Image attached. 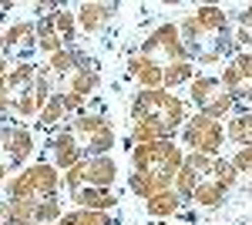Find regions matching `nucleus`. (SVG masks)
<instances>
[{"mask_svg":"<svg viewBox=\"0 0 252 225\" xmlns=\"http://www.w3.org/2000/svg\"><path fill=\"white\" fill-rule=\"evenodd\" d=\"M178 34H182V44H185V51L195 64H219V61H229L235 54L229 14L215 3L195 7L178 24Z\"/></svg>","mask_w":252,"mask_h":225,"instance_id":"f257e3e1","label":"nucleus"},{"mask_svg":"<svg viewBox=\"0 0 252 225\" xmlns=\"http://www.w3.org/2000/svg\"><path fill=\"white\" fill-rule=\"evenodd\" d=\"M185 161V148L175 141H148V145H131V171L148 175L161 192L175 188V175Z\"/></svg>","mask_w":252,"mask_h":225,"instance_id":"f03ea898","label":"nucleus"},{"mask_svg":"<svg viewBox=\"0 0 252 225\" xmlns=\"http://www.w3.org/2000/svg\"><path fill=\"white\" fill-rule=\"evenodd\" d=\"M131 121H155L168 131H182V125L189 121V104L178 97V94L165 91H138L131 97Z\"/></svg>","mask_w":252,"mask_h":225,"instance_id":"7ed1b4c3","label":"nucleus"},{"mask_svg":"<svg viewBox=\"0 0 252 225\" xmlns=\"http://www.w3.org/2000/svg\"><path fill=\"white\" fill-rule=\"evenodd\" d=\"M64 178L51 161H34L27 168H20L17 175L7 178V198H24V202H40V198H54Z\"/></svg>","mask_w":252,"mask_h":225,"instance_id":"20e7f679","label":"nucleus"},{"mask_svg":"<svg viewBox=\"0 0 252 225\" xmlns=\"http://www.w3.org/2000/svg\"><path fill=\"white\" fill-rule=\"evenodd\" d=\"M67 128L78 134L81 148L88 158H101V155H111V148L118 145V134H115V125L104 118V114H74L71 121H67Z\"/></svg>","mask_w":252,"mask_h":225,"instance_id":"39448f33","label":"nucleus"},{"mask_svg":"<svg viewBox=\"0 0 252 225\" xmlns=\"http://www.w3.org/2000/svg\"><path fill=\"white\" fill-rule=\"evenodd\" d=\"M189 97H192L195 111L209 114L212 121H222L225 114H232L235 101L229 97V91L222 88L219 74H195V81L189 84Z\"/></svg>","mask_w":252,"mask_h":225,"instance_id":"423d86ee","label":"nucleus"},{"mask_svg":"<svg viewBox=\"0 0 252 225\" xmlns=\"http://www.w3.org/2000/svg\"><path fill=\"white\" fill-rule=\"evenodd\" d=\"M141 54L152 57L155 64L168 67V64H178V61H192L185 44H182V34H178V24H158L148 37L141 40Z\"/></svg>","mask_w":252,"mask_h":225,"instance_id":"0eeeda50","label":"nucleus"},{"mask_svg":"<svg viewBox=\"0 0 252 225\" xmlns=\"http://www.w3.org/2000/svg\"><path fill=\"white\" fill-rule=\"evenodd\" d=\"M34 155V134L24 125H3L0 128V161L10 171L27 168V158Z\"/></svg>","mask_w":252,"mask_h":225,"instance_id":"6e6552de","label":"nucleus"},{"mask_svg":"<svg viewBox=\"0 0 252 225\" xmlns=\"http://www.w3.org/2000/svg\"><path fill=\"white\" fill-rule=\"evenodd\" d=\"M219 81H222V88L229 91L232 101H249L252 97V51H235L225 61Z\"/></svg>","mask_w":252,"mask_h":225,"instance_id":"1a4fd4ad","label":"nucleus"},{"mask_svg":"<svg viewBox=\"0 0 252 225\" xmlns=\"http://www.w3.org/2000/svg\"><path fill=\"white\" fill-rule=\"evenodd\" d=\"M47 155H51V165L64 175L67 168H74V165H81L88 155H84V148H81L78 134L71 131L67 125L61 128V131L51 134V141H47Z\"/></svg>","mask_w":252,"mask_h":225,"instance_id":"9d476101","label":"nucleus"},{"mask_svg":"<svg viewBox=\"0 0 252 225\" xmlns=\"http://www.w3.org/2000/svg\"><path fill=\"white\" fill-rule=\"evenodd\" d=\"M128 74L138 81V91H158V88H165V67L155 64L152 57H145L141 51L128 57Z\"/></svg>","mask_w":252,"mask_h":225,"instance_id":"9b49d317","label":"nucleus"},{"mask_svg":"<svg viewBox=\"0 0 252 225\" xmlns=\"http://www.w3.org/2000/svg\"><path fill=\"white\" fill-rule=\"evenodd\" d=\"M74 17H78V27L84 34H97L108 20L118 17V3H91V0H84L74 7Z\"/></svg>","mask_w":252,"mask_h":225,"instance_id":"f8f14e48","label":"nucleus"},{"mask_svg":"<svg viewBox=\"0 0 252 225\" xmlns=\"http://www.w3.org/2000/svg\"><path fill=\"white\" fill-rule=\"evenodd\" d=\"M97 88H101V74H97V64L91 61V57H88V61L81 64L78 71H74V74H71L67 81H64V84H61V91H58V94H78V97H84V101H88V97H91Z\"/></svg>","mask_w":252,"mask_h":225,"instance_id":"ddd939ff","label":"nucleus"},{"mask_svg":"<svg viewBox=\"0 0 252 225\" xmlns=\"http://www.w3.org/2000/svg\"><path fill=\"white\" fill-rule=\"evenodd\" d=\"M118 182V161L111 155L101 158H84V185L91 188H111Z\"/></svg>","mask_w":252,"mask_h":225,"instance_id":"4468645a","label":"nucleus"},{"mask_svg":"<svg viewBox=\"0 0 252 225\" xmlns=\"http://www.w3.org/2000/svg\"><path fill=\"white\" fill-rule=\"evenodd\" d=\"M67 195H71L74 208H88V212H111V208L118 205V195L111 188L84 185V188H78V192H67Z\"/></svg>","mask_w":252,"mask_h":225,"instance_id":"2eb2a0df","label":"nucleus"},{"mask_svg":"<svg viewBox=\"0 0 252 225\" xmlns=\"http://www.w3.org/2000/svg\"><path fill=\"white\" fill-rule=\"evenodd\" d=\"M0 219H3V225H34V202L0 198Z\"/></svg>","mask_w":252,"mask_h":225,"instance_id":"dca6fc26","label":"nucleus"},{"mask_svg":"<svg viewBox=\"0 0 252 225\" xmlns=\"http://www.w3.org/2000/svg\"><path fill=\"white\" fill-rule=\"evenodd\" d=\"M178 208H182V198H178L175 188H165V192H158L145 202V212L152 219H172V215H178Z\"/></svg>","mask_w":252,"mask_h":225,"instance_id":"f3484780","label":"nucleus"},{"mask_svg":"<svg viewBox=\"0 0 252 225\" xmlns=\"http://www.w3.org/2000/svg\"><path fill=\"white\" fill-rule=\"evenodd\" d=\"M148 141H175V134L168 128L155 125V121H131L128 145H148Z\"/></svg>","mask_w":252,"mask_h":225,"instance_id":"a211bd4d","label":"nucleus"},{"mask_svg":"<svg viewBox=\"0 0 252 225\" xmlns=\"http://www.w3.org/2000/svg\"><path fill=\"white\" fill-rule=\"evenodd\" d=\"M34 40H37V51H44L47 57H54L58 51H64V40L58 37V27H54V14H47V17L37 20V34H34Z\"/></svg>","mask_w":252,"mask_h":225,"instance_id":"6ab92c4d","label":"nucleus"},{"mask_svg":"<svg viewBox=\"0 0 252 225\" xmlns=\"http://www.w3.org/2000/svg\"><path fill=\"white\" fill-rule=\"evenodd\" d=\"M225 202V188L219 185V182H212V178H202L198 185H195V192H192V205L195 208H219Z\"/></svg>","mask_w":252,"mask_h":225,"instance_id":"aec40b11","label":"nucleus"},{"mask_svg":"<svg viewBox=\"0 0 252 225\" xmlns=\"http://www.w3.org/2000/svg\"><path fill=\"white\" fill-rule=\"evenodd\" d=\"M64 121H71V111L64 108V97H61V94H51V101H47V108L40 111L37 125L44 131H61Z\"/></svg>","mask_w":252,"mask_h":225,"instance_id":"412c9836","label":"nucleus"},{"mask_svg":"<svg viewBox=\"0 0 252 225\" xmlns=\"http://www.w3.org/2000/svg\"><path fill=\"white\" fill-rule=\"evenodd\" d=\"M3 81H7V88L14 91V97H17L24 88H31V84L37 81V64H34V61H14L10 74L3 77Z\"/></svg>","mask_w":252,"mask_h":225,"instance_id":"4be33fe9","label":"nucleus"},{"mask_svg":"<svg viewBox=\"0 0 252 225\" xmlns=\"http://www.w3.org/2000/svg\"><path fill=\"white\" fill-rule=\"evenodd\" d=\"M225 138H229L232 145H239V148H246V145H252V111L235 114L232 121L225 125Z\"/></svg>","mask_w":252,"mask_h":225,"instance_id":"5701e85b","label":"nucleus"},{"mask_svg":"<svg viewBox=\"0 0 252 225\" xmlns=\"http://www.w3.org/2000/svg\"><path fill=\"white\" fill-rule=\"evenodd\" d=\"M61 219H64V202H61V195L34 202V225H58Z\"/></svg>","mask_w":252,"mask_h":225,"instance_id":"b1692460","label":"nucleus"},{"mask_svg":"<svg viewBox=\"0 0 252 225\" xmlns=\"http://www.w3.org/2000/svg\"><path fill=\"white\" fill-rule=\"evenodd\" d=\"M198 182H202V175H198L195 165L185 158L182 168H178V175H175V192H178V198H182V202H192V192H195Z\"/></svg>","mask_w":252,"mask_h":225,"instance_id":"393cba45","label":"nucleus"},{"mask_svg":"<svg viewBox=\"0 0 252 225\" xmlns=\"http://www.w3.org/2000/svg\"><path fill=\"white\" fill-rule=\"evenodd\" d=\"M195 81V61H178L165 67V91H175L182 84H192Z\"/></svg>","mask_w":252,"mask_h":225,"instance_id":"a878e982","label":"nucleus"},{"mask_svg":"<svg viewBox=\"0 0 252 225\" xmlns=\"http://www.w3.org/2000/svg\"><path fill=\"white\" fill-rule=\"evenodd\" d=\"M58 225H115L111 212H88V208H74V212H64V219Z\"/></svg>","mask_w":252,"mask_h":225,"instance_id":"bb28decb","label":"nucleus"},{"mask_svg":"<svg viewBox=\"0 0 252 225\" xmlns=\"http://www.w3.org/2000/svg\"><path fill=\"white\" fill-rule=\"evenodd\" d=\"M54 27H58V37L64 40V47H74V40H78V17L67 7L54 10Z\"/></svg>","mask_w":252,"mask_h":225,"instance_id":"cd10ccee","label":"nucleus"},{"mask_svg":"<svg viewBox=\"0 0 252 225\" xmlns=\"http://www.w3.org/2000/svg\"><path fill=\"white\" fill-rule=\"evenodd\" d=\"M209 178H212V182H219V185L229 192V188L239 185V168H235L232 161H225V158L219 155V158L212 161V175H209Z\"/></svg>","mask_w":252,"mask_h":225,"instance_id":"c85d7f7f","label":"nucleus"},{"mask_svg":"<svg viewBox=\"0 0 252 225\" xmlns=\"http://www.w3.org/2000/svg\"><path fill=\"white\" fill-rule=\"evenodd\" d=\"M235 51H252V3L239 14V24H235Z\"/></svg>","mask_w":252,"mask_h":225,"instance_id":"c756f323","label":"nucleus"},{"mask_svg":"<svg viewBox=\"0 0 252 225\" xmlns=\"http://www.w3.org/2000/svg\"><path fill=\"white\" fill-rule=\"evenodd\" d=\"M128 192H131V195H138L141 202H148V198H152V195H158L161 188H158L155 182L148 178V175H138V171H131V175H128Z\"/></svg>","mask_w":252,"mask_h":225,"instance_id":"7c9ffc66","label":"nucleus"},{"mask_svg":"<svg viewBox=\"0 0 252 225\" xmlns=\"http://www.w3.org/2000/svg\"><path fill=\"white\" fill-rule=\"evenodd\" d=\"M235 168H239V175H252V145H246V148H235V155L229 158Z\"/></svg>","mask_w":252,"mask_h":225,"instance_id":"2f4dec72","label":"nucleus"},{"mask_svg":"<svg viewBox=\"0 0 252 225\" xmlns=\"http://www.w3.org/2000/svg\"><path fill=\"white\" fill-rule=\"evenodd\" d=\"M14 111V91L7 88V81H0V114Z\"/></svg>","mask_w":252,"mask_h":225,"instance_id":"473e14b6","label":"nucleus"},{"mask_svg":"<svg viewBox=\"0 0 252 225\" xmlns=\"http://www.w3.org/2000/svg\"><path fill=\"white\" fill-rule=\"evenodd\" d=\"M10 67H14V61H10L7 54H3V57H0V81H3V77L10 74Z\"/></svg>","mask_w":252,"mask_h":225,"instance_id":"72a5a7b5","label":"nucleus"},{"mask_svg":"<svg viewBox=\"0 0 252 225\" xmlns=\"http://www.w3.org/2000/svg\"><path fill=\"white\" fill-rule=\"evenodd\" d=\"M7 175H10V168H7V165H3V161H0V185H3V182H7Z\"/></svg>","mask_w":252,"mask_h":225,"instance_id":"f704fd0d","label":"nucleus"}]
</instances>
